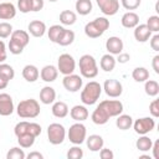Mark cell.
Listing matches in <instances>:
<instances>
[{
    "instance_id": "4316f807",
    "label": "cell",
    "mask_w": 159,
    "mask_h": 159,
    "mask_svg": "<svg viewBox=\"0 0 159 159\" xmlns=\"http://www.w3.org/2000/svg\"><path fill=\"white\" fill-rule=\"evenodd\" d=\"M65 30H66V29H65L62 25H52V26H50V29L47 30V36H48L50 41L57 43L58 40L62 37Z\"/></svg>"
},
{
    "instance_id": "d590c367",
    "label": "cell",
    "mask_w": 159,
    "mask_h": 159,
    "mask_svg": "<svg viewBox=\"0 0 159 159\" xmlns=\"http://www.w3.org/2000/svg\"><path fill=\"white\" fill-rule=\"evenodd\" d=\"M75 41V32L72 31V30H65V32H63V35H62V37L58 40V45L60 46H70L72 42Z\"/></svg>"
},
{
    "instance_id": "603a6c76",
    "label": "cell",
    "mask_w": 159,
    "mask_h": 159,
    "mask_svg": "<svg viewBox=\"0 0 159 159\" xmlns=\"http://www.w3.org/2000/svg\"><path fill=\"white\" fill-rule=\"evenodd\" d=\"M86 144L91 152H99L104 145V140L99 134H91L88 138H86Z\"/></svg>"
},
{
    "instance_id": "e575fe53",
    "label": "cell",
    "mask_w": 159,
    "mask_h": 159,
    "mask_svg": "<svg viewBox=\"0 0 159 159\" xmlns=\"http://www.w3.org/2000/svg\"><path fill=\"white\" fill-rule=\"evenodd\" d=\"M26 154L21 147H12L6 153V159H25Z\"/></svg>"
},
{
    "instance_id": "52a82bcc",
    "label": "cell",
    "mask_w": 159,
    "mask_h": 159,
    "mask_svg": "<svg viewBox=\"0 0 159 159\" xmlns=\"http://www.w3.org/2000/svg\"><path fill=\"white\" fill-rule=\"evenodd\" d=\"M67 137L72 144L81 145L87 138V129H86L84 124H82L81 122L72 124L67 132Z\"/></svg>"
},
{
    "instance_id": "c3c4849f",
    "label": "cell",
    "mask_w": 159,
    "mask_h": 159,
    "mask_svg": "<svg viewBox=\"0 0 159 159\" xmlns=\"http://www.w3.org/2000/svg\"><path fill=\"white\" fill-rule=\"evenodd\" d=\"M7 57V52H6V46L5 42L2 40H0V63L4 62Z\"/></svg>"
},
{
    "instance_id": "f5cc1de1",
    "label": "cell",
    "mask_w": 159,
    "mask_h": 159,
    "mask_svg": "<svg viewBox=\"0 0 159 159\" xmlns=\"http://www.w3.org/2000/svg\"><path fill=\"white\" fill-rule=\"evenodd\" d=\"M150 149L153 150V158L154 159H159V140H155Z\"/></svg>"
},
{
    "instance_id": "7a4b0ae2",
    "label": "cell",
    "mask_w": 159,
    "mask_h": 159,
    "mask_svg": "<svg viewBox=\"0 0 159 159\" xmlns=\"http://www.w3.org/2000/svg\"><path fill=\"white\" fill-rule=\"evenodd\" d=\"M41 112L40 108V103L34 99V98H29V99H24L21 102H19L17 107H16V113L20 118H36Z\"/></svg>"
},
{
    "instance_id": "484cf974",
    "label": "cell",
    "mask_w": 159,
    "mask_h": 159,
    "mask_svg": "<svg viewBox=\"0 0 159 159\" xmlns=\"http://www.w3.org/2000/svg\"><path fill=\"white\" fill-rule=\"evenodd\" d=\"M51 111H52V114H53L56 118H65V117L68 114V112H70L68 106H67L65 102H62V101L53 102Z\"/></svg>"
},
{
    "instance_id": "ba28073f",
    "label": "cell",
    "mask_w": 159,
    "mask_h": 159,
    "mask_svg": "<svg viewBox=\"0 0 159 159\" xmlns=\"http://www.w3.org/2000/svg\"><path fill=\"white\" fill-rule=\"evenodd\" d=\"M75 68H76V61H75L73 56H71L70 53L60 55V57L57 60V70L60 73H62L63 76L71 75V73H73Z\"/></svg>"
},
{
    "instance_id": "9f6ffc18",
    "label": "cell",
    "mask_w": 159,
    "mask_h": 159,
    "mask_svg": "<svg viewBox=\"0 0 159 159\" xmlns=\"http://www.w3.org/2000/svg\"><path fill=\"white\" fill-rule=\"evenodd\" d=\"M50 2H56V1H58V0H48Z\"/></svg>"
},
{
    "instance_id": "db71d44e",
    "label": "cell",
    "mask_w": 159,
    "mask_h": 159,
    "mask_svg": "<svg viewBox=\"0 0 159 159\" xmlns=\"http://www.w3.org/2000/svg\"><path fill=\"white\" fill-rule=\"evenodd\" d=\"M27 159H43V155L40 152H31L26 155Z\"/></svg>"
},
{
    "instance_id": "ffe728a7",
    "label": "cell",
    "mask_w": 159,
    "mask_h": 159,
    "mask_svg": "<svg viewBox=\"0 0 159 159\" xmlns=\"http://www.w3.org/2000/svg\"><path fill=\"white\" fill-rule=\"evenodd\" d=\"M16 16V7L11 2H1L0 4V20H11Z\"/></svg>"
},
{
    "instance_id": "f907efd6",
    "label": "cell",
    "mask_w": 159,
    "mask_h": 159,
    "mask_svg": "<svg viewBox=\"0 0 159 159\" xmlns=\"http://www.w3.org/2000/svg\"><path fill=\"white\" fill-rule=\"evenodd\" d=\"M129 60H130V55L127 53V52H120V53L118 55V57L116 58V61H118L119 63H125V62H128Z\"/></svg>"
},
{
    "instance_id": "681fc988",
    "label": "cell",
    "mask_w": 159,
    "mask_h": 159,
    "mask_svg": "<svg viewBox=\"0 0 159 159\" xmlns=\"http://www.w3.org/2000/svg\"><path fill=\"white\" fill-rule=\"evenodd\" d=\"M32 2V11H40L43 9L45 1L43 0H31Z\"/></svg>"
},
{
    "instance_id": "1f68e13d",
    "label": "cell",
    "mask_w": 159,
    "mask_h": 159,
    "mask_svg": "<svg viewBox=\"0 0 159 159\" xmlns=\"http://www.w3.org/2000/svg\"><path fill=\"white\" fill-rule=\"evenodd\" d=\"M132 77L135 82H145L149 78V71L145 67H135L132 71Z\"/></svg>"
},
{
    "instance_id": "7402d4cb",
    "label": "cell",
    "mask_w": 159,
    "mask_h": 159,
    "mask_svg": "<svg viewBox=\"0 0 159 159\" xmlns=\"http://www.w3.org/2000/svg\"><path fill=\"white\" fill-rule=\"evenodd\" d=\"M120 22H122V26L125 29H134L139 24V16L134 11H128L122 16Z\"/></svg>"
},
{
    "instance_id": "b9f144b4",
    "label": "cell",
    "mask_w": 159,
    "mask_h": 159,
    "mask_svg": "<svg viewBox=\"0 0 159 159\" xmlns=\"http://www.w3.org/2000/svg\"><path fill=\"white\" fill-rule=\"evenodd\" d=\"M17 9L22 14H27L32 11V2L31 0H17Z\"/></svg>"
},
{
    "instance_id": "f1b7e54d",
    "label": "cell",
    "mask_w": 159,
    "mask_h": 159,
    "mask_svg": "<svg viewBox=\"0 0 159 159\" xmlns=\"http://www.w3.org/2000/svg\"><path fill=\"white\" fill-rule=\"evenodd\" d=\"M77 20V15L76 12H73L72 10H63L60 14V22L65 26H71L76 22Z\"/></svg>"
},
{
    "instance_id": "ee69618b",
    "label": "cell",
    "mask_w": 159,
    "mask_h": 159,
    "mask_svg": "<svg viewBox=\"0 0 159 159\" xmlns=\"http://www.w3.org/2000/svg\"><path fill=\"white\" fill-rule=\"evenodd\" d=\"M7 48H9L10 53H12V55H20V53H22V51H24V47H22V46H20L19 43H16V42H14V41H11V40L9 41Z\"/></svg>"
},
{
    "instance_id": "8fae6325",
    "label": "cell",
    "mask_w": 159,
    "mask_h": 159,
    "mask_svg": "<svg viewBox=\"0 0 159 159\" xmlns=\"http://www.w3.org/2000/svg\"><path fill=\"white\" fill-rule=\"evenodd\" d=\"M62 84H63V87H65L66 91L75 93V92H78V91L82 88V86H83V80H82L81 76L75 75V73H71V75H66V76L63 77Z\"/></svg>"
},
{
    "instance_id": "7c38bea8",
    "label": "cell",
    "mask_w": 159,
    "mask_h": 159,
    "mask_svg": "<svg viewBox=\"0 0 159 159\" xmlns=\"http://www.w3.org/2000/svg\"><path fill=\"white\" fill-rule=\"evenodd\" d=\"M96 1H97L99 10L107 16H113L119 10V1L118 0H96Z\"/></svg>"
},
{
    "instance_id": "60d3db41",
    "label": "cell",
    "mask_w": 159,
    "mask_h": 159,
    "mask_svg": "<svg viewBox=\"0 0 159 159\" xmlns=\"http://www.w3.org/2000/svg\"><path fill=\"white\" fill-rule=\"evenodd\" d=\"M83 157V150L80 145H73L72 148L68 149L67 152V158L68 159H81Z\"/></svg>"
},
{
    "instance_id": "816d5d0a",
    "label": "cell",
    "mask_w": 159,
    "mask_h": 159,
    "mask_svg": "<svg viewBox=\"0 0 159 159\" xmlns=\"http://www.w3.org/2000/svg\"><path fill=\"white\" fill-rule=\"evenodd\" d=\"M152 67L157 75H159V55H155L152 60Z\"/></svg>"
},
{
    "instance_id": "30bf717a",
    "label": "cell",
    "mask_w": 159,
    "mask_h": 159,
    "mask_svg": "<svg viewBox=\"0 0 159 159\" xmlns=\"http://www.w3.org/2000/svg\"><path fill=\"white\" fill-rule=\"evenodd\" d=\"M102 89H104V93L108 97H111V98H118L123 93V86H122V83L118 80H114V78L106 80L104 83H103Z\"/></svg>"
},
{
    "instance_id": "d6a6232c",
    "label": "cell",
    "mask_w": 159,
    "mask_h": 159,
    "mask_svg": "<svg viewBox=\"0 0 159 159\" xmlns=\"http://www.w3.org/2000/svg\"><path fill=\"white\" fill-rule=\"evenodd\" d=\"M16 138H17L19 145H20L21 148H24V149L31 148V147L34 145V143H35V139H36V137L32 135V134H30V133L21 134V135H19V137H16Z\"/></svg>"
},
{
    "instance_id": "f546056e",
    "label": "cell",
    "mask_w": 159,
    "mask_h": 159,
    "mask_svg": "<svg viewBox=\"0 0 159 159\" xmlns=\"http://www.w3.org/2000/svg\"><path fill=\"white\" fill-rule=\"evenodd\" d=\"M75 7H76L77 14L86 16V15L91 14V11H92V1L91 0H77Z\"/></svg>"
},
{
    "instance_id": "ac0fdd59",
    "label": "cell",
    "mask_w": 159,
    "mask_h": 159,
    "mask_svg": "<svg viewBox=\"0 0 159 159\" xmlns=\"http://www.w3.org/2000/svg\"><path fill=\"white\" fill-rule=\"evenodd\" d=\"M152 36V31L145 24H138L134 27V39L138 42H147Z\"/></svg>"
},
{
    "instance_id": "5bb4252c",
    "label": "cell",
    "mask_w": 159,
    "mask_h": 159,
    "mask_svg": "<svg viewBox=\"0 0 159 159\" xmlns=\"http://www.w3.org/2000/svg\"><path fill=\"white\" fill-rule=\"evenodd\" d=\"M124 48V43L123 40L118 36H111L109 39H107L106 41V50L108 51V53L111 55H119L120 52H123Z\"/></svg>"
},
{
    "instance_id": "3957f363",
    "label": "cell",
    "mask_w": 159,
    "mask_h": 159,
    "mask_svg": "<svg viewBox=\"0 0 159 159\" xmlns=\"http://www.w3.org/2000/svg\"><path fill=\"white\" fill-rule=\"evenodd\" d=\"M102 93V86L96 81H89L87 84H84L83 89L81 91V101L86 106L94 104Z\"/></svg>"
},
{
    "instance_id": "f35d334b",
    "label": "cell",
    "mask_w": 159,
    "mask_h": 159,
    "mask_svg": "<svg viewBox=\"0 0 159 159\" xmlns=\"http://www.w3.org/2000/svg\"><path fill=\"white\" fill-rule=\"evenodd\" d=\"M11 34H12V25L6 21L0 22V39H7L11 36Z\"/></svg>"
},
{
    "instance_id": "9c48e42d",
    "label": "cell",
    "mask_w": 159,
    "mask_h": 159,
    "mask_svg": "<svg viewBox=\"0 0 159 159\" xmlns=\"http://www.w3.org/2000/svg\"><path fill=\"white\" fill-rule=\"evenodd\" d=\"M133 129L137 134L139 135H144L148 134L149 132H152L155 127V120L152 117H143V118H138L135 122H133Z\"/></svg>"
},
{
    "instance_id": "44dd1931",
    "label": "cell",
    "mask_w": 159,
    "mask_h": 159,
    "mask_svg": "<svg viewBox=\"0 0 159 159\" xmlns=\"http://www.w3.org/2000/svg\"><path fill=\"white\" fill-rule=\"evenodd\" d=\"M56 99V91L51 86H45L40 91V102L43 104H51Z\"/></svg>"
},
{
    "instance_id": "5b68a950",
    "label": "cell",
    "mask_w": 159,
    "mask_h": 159,
    "mask_svg": "<svg viewBox=\"0 0 159 159\" xmlns=\"http://www.w3.org/2000/svg\"><path fill=\"white\" fill-rule=\"evenodd\" d=\"M78 66H80V72L84 78H94L98 75V66L96 58L89 53L82 55L80 57Z\"/></svg>"
},
{
    "instance_id": "d4e9b609",
    "label": "cell",
    "mask_w": 159,
    "mask_h": 159,
    "mask_svg": "<svg viewBox=\"0 0 159 159\" xmlns=\"http://www.w3.org/2000/svg\"><path fill=\"white\" fill-rule=\"evenodd\" d=\"M116 63H117V61H116L114 56L111 55V53L103 55L102 58H101V61H99V66H101V68H102L104 72H111V71H113L114 67H116Z\"/></svg>"
},
{
    "instance_id": "4dcf8cb0",
    "label": "cell",
    "mask_w": 159,
    "mask_h": 159,
    "mask_svg": "<svg viewBox=\"0 0 159 159\" xmlns=\"http://www.w3.org/2000/svg\"><path fill=\"white\" fill-rule=\"evenodd\" d=\"M152 145H153V140L149 137H147V134L140 135L135 142V147L139 152H149Z\"/></svg>"
},
{
    "instance_id": "2e32d148",
    "label": "cell",
    "mask_w": 159,
    "mask_h": 159,
    "mask_svg": "<svg viewBox=\"0 0 159 159\" xmlns=\"http://www.w3.org/2000/svg\"><path fill=\"white\" fill-rule=\"evenodd\" d=\"M46 24L41 20H32L29 26H27V31L29 34H31L34 37H42L46 32Z\"/></svg>"
},
{
    "instance_id": "cb8c5ba5",
    "label": "cell",
    "mask_w": 159,
    "mask_h": 159,
    "mask_svg": "<svg viewBox=\"0 0 159 159\" xmlns=\"http://www.w3.org/2000/svg\"><path fill=\"white\" fill-rule=\"evenodd\" d=\"M10 40L19 43L20 46H22L25 48L30 42V36H29V32L25 30H15V31H12Z\"/></svg>"
},
{
    "instance_id": "74e56055",
    "label": "cell",
    "mask_w": 159,
    "mask_h": 159,
    "mask_svg": "<svg viewBox=\"0 0 159 159\" xmlns=\"http://www.w3.org/2000/svg\"><path fill=\"white\" fill-rule=\"evenodd\" d=\"M29 127H30V122H27V120H21V122H19V123L15 125V128H14L15 135L19 137V135H21V134L29 133ZM30 134H31V133H30Z\"/></svg>"
},
{
    "instance_id": "7bdbcfd3",
    "label": "cell",
    "mask_w": 159,
    "mask_h": 159,
    "mask_svg": "<svg viewBox=\"0 0 159 159\" xmlns=\"http://www.w3.org/2000/svg\"><path fill=\"white\" fill-rule=\"evenodd\" d=\"M122 5L124 9L127 10H135L140 6V2L142 0H120Z\"/></svg>"
},
{
    "instance_id": "9a60e30c",
    "label": "cell",
    "mask_w": 159,
    "mask_h": 159,
    "mask_svg": "<svg viewBox=\"0 0 159 159\" xmlns=\"http://www.w3.org/2000/svg\"><path fill=\"white\" fill-rule=\"evenodd\" d=\"M57 76H58V70L53 65H46L40 71L41 80L43 82H47V83H51V82L56 81L57 80Z\"/></svg>"
},
{
    "instance_id": "11a10c76",
    "label": "cell",
    "mask_w": 159,
    "mask_h": 159,
    "mask_svg": "<svg viewBox=\"0 0 159 159\" xmlns=\"http://www.w3.org/2000/svg\"><path fill=\"white\" fill-rule=\"evenodd\" d=\"M9 80L7 78H5L2 75H0V89H5L6 87H7V84H9Z\"/></svg>"
},
{
    "instance_id": "277c9868",
    "label": "cell",
    "mask_w": 159,
    "mask_h": 159,
    "mask_svg": "<svg viewBox=\"0 0 159 159\" xmlns=\"http://www.w3.org/2000/svg\"><path fill=\"white\" fill-rule=\"evenodd\" d=\"M109 27V20L104 16L96 17L93 21L87 22L84 26V34L89 39H97L102 36L106 30Z\"/></svg>"
},
{
    "instance_id": "d6986e66",
    "label": "cell",
    "mask_w": 159,
    "mask_h": 159,
    "mask_svg": "<svg viewBox=\"0 0 159 159\" xmlns=\"http://www.w3.org/2000/svg\"><path fill=\"white\" fill-rule=\"evenodd\" d=\"M22 77L25 81L32 83V82H36L40 77V71L39 68L35 66V65H26L24 68H22V72H21Z\"/></svg>"
},
{
    "instance_id": "7dc6e473",
    "label": "cell",
    "mask_w": 159,
    "mask_h": 159,
    "mask_svg": "<svg viewBox=\"0 0 159 159\" xmlns=\"http://www.w3.org/2000/svg\"><path fill=\"white\" fill-rule=\"evenodd\" d=\"M150 47L154 51H159V35L155 34L154 36H150Z\"/></svg>"
},
{
    "instance_id": "ab89813d",
    "label": "cell",
    "mask_w": 159,
    "mask_h": 159,
    "mask_svg": "<svg viewBox=\"0 0 159 159\" xmlns=\"http://www.w3.org/2000/svg\"><path fill=\"white\" fill-rule=\"evenodd\" d=\"M145 25L148 26V29H149L152 32H158V31H159V16H158V15H152V16H149Z\"/></svg>"
},
{
    "instance_id": "836d02e7",
    "label": "cell",
    "mask_w": 159,
    "mask_h": 159,
    "mask_svg": "<svg viewBox=\"0 0 159 159\" xmlns=\"http://www.w3.org/2000/svg\"><path fill=\"white\" fill-rule=\"evenodd\" d=\"M144 91L149 97H155L159 93V83L154 80H147L144 84Z\"/></svg>"
},
{
    "instance_id": "8d00e7d4",
    "label": "cell",
    "mask_w": 159,
    "mask_h": 159,
    "mask_svg": "<svg viewBox=\"0 0 159 159\" xmlns=\"http://www.w3.org/2000/svg\"><path fill=\"white\" fill-rule=\"evenodd\" d=\"M0 75H2L5 78H7L9 81H11L15 77V70L12 68V66L1 62L0 63Z\"/></svg>"
},
{
    "instance_id": "f6af8a7d",
    "label": "cell",
    "mask_w": 159,
    "mask_h": 159,
    "mask_svg": "<svg viewBox=\"0 0 159 159\" xmlns=\"http://www.w3.org/2000/svg\"><path fill=\"white\" fill-rule=\"evenodd\" d=\"M149 113L152 114L153 118L159 117V99H154L149 104Z\"/></svg>"
},
{
    "instance_id": "83f0119b",
    "label": "cell",
    "mask_w": 159,
    "mask_h": 159,
    "mask_svg": "<svg viewBox=\"0 0 159 159\" xmlns=\"http://www.w3.org/2000/svg\"><path fill=\"white\" fill-rule=\"evenodd\" d=\"M133 124V118L129 116V114H119L117 116V119H116V125L118 129L120 130H127L132 127Z\"/></svg>"
},
{
    "instance_id": "4fadbf2b",
    "label": "cell",
    "mask_w": 159,
    "mask_h": 159,
    "mask_svg": "<svg viewBox=\"0 0 159 159\" xmlns=\"http://www.w3.org/2000/svg\"><path fill=\"white\" fill-rule=\"evenodd\" d=\"M14 101L9 93H0V116L7 117L14 112Z\"/></svg>"
},
{
    "instance_id": "e0dca14e",
    "label": "cell",
    "mask_w": 159,
    "mask_h": 159,
    "mask_svg": "<svg viewBox=\"0 0 159 159\" xmlns=\"http://www.w3.org/2000/svg\"><path fill=\"white\" fill-rule=\"evenodd\" d=\"M70 116L73 120L76 122H83L88 118V109L84 107V106H81V104H76L73 106L71 109H70Z\"/></svg>"
},
{
    "instance_id": "8992f818",
    "label": "cell",
    "mask_w": 159,
    "mask_h": 159,
    "mask_svg": "<svg viewBox=\"0 0 159 159\" xmlns=\"http://www.w3.org/2000/svg\"><path fill=\"white\" fill-rule=\"evenodd\" d=\"M66 138V129L60 123H51L47 127V139L52 145L62 144Z\"/></svg>"
},
{
    "instance_id": "6da1fadb",
    "label": "cell",
    "mask_w": 159,
    "mask_h": 159,
    "mask_svg": "<svg viewBox=\"0 0 159 159\" xmlns=\"http://www.w3.org/2000/svg\"><path fill=\"white\" fill-rule=\"evenodd\" d=\"M120 113H123V103L120 101H118V99H104L93 111L91 118H92V122L94 124L103 125L109 120V118L117 117Z\"/></svg>"
},
{
    "instance_id": "bcb514c9",
    "label": "cell",
    "mask_w": 159,
    "mask_h": 159,
    "mask_svg": "<svg viewBox=\"0 0 159 159\" xmlns=\"http://www.w3.org/2000/svg\"><path fill=\"white\" fill-rule=\"evenodd\" d=\"M99 157H101V159H113L114 158V153L109 148H101Z\"/></svg>"
}]
</instances>
